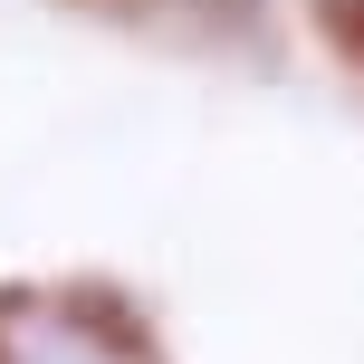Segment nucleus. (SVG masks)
I'll list each match as a JSON object with an SVG mask.
<instances>
[{
    "label": "nucleus",
    "instance_id": "nucleus-1",
    "mask_svg": "<svg viewBox=\"0 0 364 364\" xmlns=\"http://www.w3.org/2000/svg\"><path fill=\"white\" fill-rule=\"evenodd\" d=\"M0 364H144L96 307L58 297H0Z\"/></svg>",
    "mask_w": 364,
    "mask_h": 364
}]
</instances>
